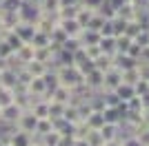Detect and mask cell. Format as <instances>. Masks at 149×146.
I'll return each mask as SVG.
<instances>
[{"mask_svg": "<svg viewBox=\"0 0 149 146\" xmlns=\"http://www.w3.org/2000/svg\"><path fill=\"white\" fill-rule=\"evenodd\" d=\"M0 146H2V142H0Z\"/></svg>", "mask_w": 149, "mask_h": 146, "instance_id": "6da1fadb", "label": "cell"}]
</instances>
